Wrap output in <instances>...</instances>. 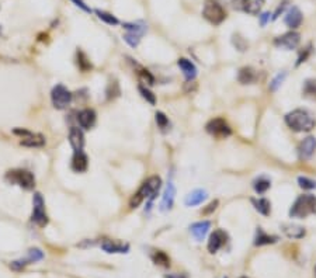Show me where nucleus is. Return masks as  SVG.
I'll return each mask as SVG.
<instances>
[{
    "label": "nucleus",
    "instance_id": "f257e3e1",
    "mask_svg": "<svg viewBox=\"0 0 316 278\" xmlns=\"http://www.w3.org/2000/svg\"><path fill=\"white\" fill-rule=\"evenodd\" d=\"M286 124L295 132H309L316 125L314 117L307 110H301V108H297L287 114Z\"/></svg>",
    "mask_w": 316,
    "mask_h": 278
},
{
    "label": "nucleus",
    "instance_id": "f03ea898",
    "mask_svg": "<svg viewBox=\"0 0 316 278\" xmlns=\"http://www.w3.org/2000/svg\"><path fill=\"white\" fill-rule=\"evenodd\" d=\"M312 214H316V197L312 194H304L298 197L290 210L291 218L302 219Z\"/></svg>",
    "mask_w": 316,
    "mask_h": 278
},
{
    "label": "nucleus",
    "instance_id": "7ed1b4c3",
    "mask_svg": "<svg viewBox=\"0 0 316 278\" xmlns=\"http://www.w3.org/2000/svg\"><path fill=\"white\" fill-rule=\"evenodd\" d=\"M4 179L10 184H14L18 187L24 188V190H32L35 186V177L34 174L24 170V169H14V170H8Z\"/></svg>",
    "mask_w": 316,
    "mask_h": 278
},
{
    "label": "nucleus",
    "instance_id": "20e7f679",
    "mask_svg": "<svg viewBox=\"0 0 316 278\" xmlns=\"http://www.w3.org/2000/svg\"><path fill=\"white\" fill-rule=\"evenodd\" d=\"M203 15L211 24L218 25L226 18L225 8L219 4L217 0H205L203 8Z\"/></svg>",
    "mask_w": 316,
    "mask_h": 278
},
{
    "label": "nucleus",
    "instance_id": "39448f33",
    "mask_svg": "<svg viewBox=\"0 0 316 278\" xmlns=\"http://www.w3.org/2000/svg\"><path fill=\"white\" fill-rule=\"evenodd\" d=\"M31 221L38 226V228H45L49 222L48 215L45 211V201L39 193H35L32 197V215Z\"/></svg>",
    "mask_w": 316,
    "mask_h": 278
},
{
    "label": "nucleus",
    "instance_id": "423d86ee",
    "mask_svg": "<svg viewBox=\"0 0 316 278\" xmlns=\"http://www.w3.org/2000/svg\"><path fill=\"white\" fill-rule=\"evenodd\" d=\"M51 101L56 110H65L72 101V93L63 84H56L51 91Z\"/></svg>",
    "mask_w": 316,
    "mask_h": 278
},
{
    "label": "nucleus",
    "instance_id": "0eeeda50",
    "mask_svg": "<svg viewBox=\"0 0 316 278\" xmlns=\"http://www.w3.org/2000/svg\"><path fill=\"white\" fill-rule=\"evenodd\" d=\"M205 129H207L208 134L215 136V138H221V139L228 138V136H231V134H232V129H231V127L228 125V122L224 118H214V120H211L207 124Z\"/></svg>",
    "mask_w": 316,
    "mask_h": 278
},
{
    "label": "nucleus",
    "instance_id": "6e6552de",
    "mask_svg": "<svg viewBox=\"0 0 316 278\" xmlns=\"http://www.w3.org/2000/svg\"><path fill=\"white\" fill-rule=\"evenodd\" d=\"M160 187H162V179L159 176H152L146 181H143V184L138 190V193L143 197V200L149 198L152 201L155 197L158 196Z\"/></svg>",
    "mask_w": 316,
    "mask_h": 278
},
{
    "label": "nucleus",
    "instance_id": "1a4fd4ad",
    "mask_svg": "<svg viewBox=\"0 0 316 278\" xmlns=\"http://www.w3.org/2000/svg\"><path fill=\"white\" fill-rule=\"evenodd\" d=\"M300 41H301V35L295 31H290V32H286L284 35L276 38L274 45L277 48H283L286 51H293L300 45Z\"/></svg>",
    "mask_w": 316,
    "mask_h": 278
},
{
    "label": "nucleus",
    "instance_id": "9d476101",
    "mask_svg": "<svg viewBox=\"0 0 316 278\" xmlns=\"http://www.w3.org/2000/svg\"><path fill=\"white\" fill-rule=\"evenodd\" d=\"M226 239H228V235H226L222 229H217V231H214L212 235L210 236V241H208V252L210 253H217L219 249L222 248L224 245L226 243Z\"/></svg>",
    "mask_w": 316,
    "mask_h": 278
},
{
    "label": "nucleus",
    "instance_id": "9b49d317",
    "mask_svg": "<svg viewBox=\"0 0 316 278\" xmlns=\"http://www.w3.org/2000/svg\"><path fill=\"white\" fill-rule=\"evenodd\" d=\"M72 170L76 173H84L89 167V158L83 151L75 152L73 158H72V163H70Z\"/></svg>",
    "mask_w": 316,
    "mask_h": 278
},
{
    "label": "nucleus",
    "instance_id": "f8f14e48",
    "mask_svg": "<svg viewBox=\"0 0 316 278\" xmlns=\"http://www.w3.org/2000/svg\"><path fill=\"white\" fill-rule=\"evenodd\" d=\"M101 249L108 255H115V253H128L129 245L122 243L120 241H104L101 243Z\"/></svg>",
    "mask_w": 316,
    "mask_h": 278
},
{
    "label": "nucleus",
    "instance_id": "ddd939ff",
    "mask_svg": "<svg viewBox=\"0 0 316 278\" xmlns=\"http://www.w3.org/2000/svg\"><path fill=\"white\" fill-rule=\"evenodd\" d=\"M96 118H97L96 111L91 110V108H84V110L77 113V122L84 129H90L96 124Z\"/></svg>",
    "mask_w": 316,
    "mask_h": 278
},
{
    "label": "nucleus",
    "instance_id": "4468645a",
    "mask_svg": "<svg viewBox=\"0 0 316 278\" xmlns=\"http://www.w3.org/2000/svg\"><path fill=\"white\" fill-rule=\"evenodd\" d=\"M316 151V138L314 136H308V138H305L304 141L301 142L300 145V148H298V152H300V158L304 159V160H307L309 159Z\"/></svg>",
    "mask_w": 316,
    "mask_h": 278
},
{
    "label": "nucleus",
    "instance_id": "2eb2a0df",
    "mask_svg": "<svg viewBox=\"0 0 316 278\" xmlns=\"http://www.w3.org/2000/svg\"><path fill=\"white\" fill-rule=\"evenodd\" d=\"M69 143L70 146L73 148V151H83V146H84V135H83V131L80 128L72 127L70 131H69Z\"/></svg>",
    "mask_w": 316,
    "mask_h": 278
},
{
    "label": "nucleus",
    "instance_id": "dca6fc26",
    "mask_svg": "<svg viewBox=\"0 0 316 278\" xmlns=\"http://www.w3.org/2000/svg\"><path fill=\"white\" fill-rule=\"evenodd\" d=\"M302 20H304V17H302V13L300 8L297 7V6H294L286 15V20H284V23H286L287 27H290V28H298L300 25L302 24Z\"/></svg>",
    "mask_w": 316,
    "mask_h": 278
},
{
    "label": "nucleus",
    "instance_id": "f3484780",
    "mask_svg": "<svg viewBox=\"0 0 316 278\" xmlns=\"http://www.w3.org/2000/svg\"><path fill=\"white\" fill-rule=\"evenodd\" d=\"M177 65H179V68L181 69L184 77L187 79V82H191V80L196 79L197 68L191 60L186 59V58H180V59L177 60Z\"/></svg>",
    "mask_w": 316,
    "mask_h": 278
},
{
    "label": "nucleus",
    "instance_id": "a211bd4d",
    "mask_svg": "<svg viewBox=\"0 0 316 278\" xmlns=\"http://www.w3.org/2000/svg\"><path fill=\"white\" fill-rule=\"evenodd\" d=\"M174 196H176V187L173 183H169L165 190L163 198H162V203H160V211L166 212V211L172 210L174 204Z\"/></svg>",
    "mask_w": 316,
    "mask_h": 278
},
{
    "label": "nucleus",
    "instance_id": "6ab92c4d",
    "mask_svg": "<svg viewBox=\"0 0 316 278\" xmlns=\"http://www.w3.org/2000/svg\"><path fill=\"white\" fill-rule=\"evenodd\" d=\"M211 228V222L210 221H201V222H196L193 224L190 231L193 233V236L196 238L197 242H201L207 236V233L210 231Z\"/></svg>",
    "mask_w": 316,
    "mask_h": 278
},
{
    "label": "nucleus",
    "instance_id": "aec40b11",
    "mask_svg": "<svg viewBox=\"0 0 316 278\" xmlns=\"http://www.w3.org/2000/svg\"><path fill=\"white\" fill-rule=\"evenodd\" d=\"M266 0H242L241 8L248 14L256 15L263 8Z\"/></svg>",
    "mask_w": 316,
    "mask_h": 278
},
{
    "label": "nucleus",
    "instance_id": "412c9836",
    "mask_svg": "<svg viewBox=\"0 0 316 278\" xmlns=\"http://www.w3.org/2000/svg\"><path fill=\"white\" fill-rule=\"evenodd\" d=\"M21 145L27 148H42L45 145V136L41 134H34L30 132L27 136L21 138Z\"/></svg>",
    "mask_w": 316,
    "mask_h": 278
},
{
    "label": "nucleus",
    "instance_id": "4be33fe9",
    "mask_svg": "<svg viewBox=\"0 0 316 278\" xmlns=\"http://www.w3.org/2000/svg\"><path fill=\"white\" fill-rule=\"evenodd\" d=\"M238 80L241 84H253L257 80V72L250 66H245L239 70Z\"/></svg>",
    "mask_w": 316,
    "mask_h": 278
},
{
    "label": "nucleus",
    "instance_id": "5701e85b",
    "mask_svg": "<svg viewBox=\"0 0 316 278\" xmlns=\"http://www.w3.org/2000/svg\"><path fill=\"white\" fill-rule=\"evenodd\" d=\"M205 198H207V191L205 190H194L186 197L184 203H186L187 207H196V205H200L203 203Z\"/></svg>",
    "mask_w": 316,
    "mask_h": 278
},
{
    "label": "nucleus",
    "instance_id": "b1692460",
    "mask_svg": "<svg viewBox=\"0 0 316 278\" xmlns=\"http://www.w3.org/2000/svg\"><path fill=\"white\" fill-rule=\"evenodd\" d=\"M277 241H279V238H277V236L269 235V233L264 232L262 228H259V231H257V233H256V238H255V246L273 245V243H276Z\"/></svg>",
    "mask_w": 316,
    "mask_h": 278
},
{
    "label": "nucleus",
    "instance_id": "393cba45",
    "mask_svg": "<svg viewBox=\"0 0 316 278\" xmlns=\"http://www.w3.org/2000/svg\"><path fill=\"white\" fill-rule=\"evenodd\" d=\"M252 204L255 207V210L262 214L264 217H269L271 212V203L267 200V198H253L252 200Z\"/></svg>",
    "mask_w": 316,
    "mask_h": 278
},
{
    "label": "nucleus",
    "instance_id": "a878e982",
    "mask_svg": "<svg viewBox=\"0 0 316 278\" xmlns=\"http://www.w3.org/2000/svg\"><path fill=\"white\" fill-rule=\"evenodd\" d=\"M281 228H283V232L286 233L290 239H301L305 236V229L302 226L288 224V225H283Z\"/></svg>",
    "mask_w": 316,
    "mask_h": 278
},
{
    "label": "nucleus",
    "instance_id": "bb28decb",
    "mask_svg": "<svg viewBox=\"0 0 316 278\" xmlns=\"http://www.w3.org/2000/svg\"><path fill=\"white\" fill-rule=\"evenodd\" d=\"M76 63H77V68L80 69L82 72H89L93 69V65H91L90 59L87 58V55L80 51V49H77V52H76Z\"/></svg>",
    "mask_w": 316,
    "mask_h": 278
},
{
    "label": "nucleus",
    "instance_id": "cd10ccee",
    "mask_svg": "<svg viewBox=\"0 0 316 278\" xmlns=\"http://www.w3.org/2000/svg\"><path fill=\"white\" fill-rule=\"evenodd\" d=\"M302 96L305 98L316 100V79L305 80L304 87H302Z\"/></svg>",
    "mask_w": 316,
    "mask_h": 278
},
{
    "label": "nucleus",
    "instance_id": "c85d7f7f",
    "mask_svg": "<svg viewBox=\"0 0 316 278\" xmlns=\"http://www.w3.org/2000/svg\"><path fill=\"white\" fill-rule=\"evenodd\" d=\"M152 262L156 264V266H162V267H169V266H170V259H169V256L166 255L165 252H162V250H156V252L152 255Z\"/></svg>",
    "mask_w": 316,
    "mask_h": 278
},
{
    "label": "nucleus",
    "instance_id": "c756f323",
    "mask_svg": "<svg viewBox=\"0 0 316 278\" xmlns=\"http://www.w3.org/2000/svg\"><path fill=\"white\" fill-rule=\"evenodd\" d=\"M94 13L97 14V17L101 20V21L110 24V25H117V24L120 23V21H118V18H117L115 15L111 14V13H107V11H103V10H96Z\"/></svg>",
    "mask_w": 316,
    "mask_h": 278
},
{
    "label": "nucleus",
    "instance_id": "7c9ffc66",
    "mask_svg": "<svg viewBox=\"0 0 316 278\" xmlns=\"http://www.w3.org/2000/svg\"><path fill=\"white\" fill-rule=\"evenodd\" d=\"M270 187V180H267V179H264V177H260V179H257V180L253 183V188H255V191H256L257 194H264Z\"/></svg>",
    "mask_w": 316,
    "mask_h": 278
},
{
    "label": "nucleus",
    "instance_id": "2f4dec72",
    "mask_svg": "<svg viewBox=\"0 0 316 278\" xmlns=\"http://www.w3.org/2000/svg\"><path fill=\"white\" fill-rule=\"evenodd\" d=\"M122 27L128 31V32H134V34H138L141 37H142L143 32L146 31V25L143 23H124Z\"/></svg>",
    "mask_w": 316,
    "mask_h": 278
},
{
    "label": "nucleus",
    "instance_id": "473e14b6",
    "mask_svg": "<svg viewBox=\"0 0 316 278\" xmlns=\"http://www.w3.org/2000/svg\"><path fill=\"white\" fill-rule=\"evenodd\" d=\"M155 120H156V124H158V128L160 131H163L166 132L169 127H170V122H169V118L166 117L165 113H162V111H158V113L155 114Z\"/></svg>",
    "mask_w": 316,
    "mask_h": 278
},
{
    "label": "nucleus",
    "instance_id": "72a5a7b5",
    "mask_svg": "<svg viewBox=\"0 0 316 278\" xmlns=\"http://www.w3.org/2000/svg\"><path fill=\"white\" fill-rule=\"evenodd\" d=\"M138 79H139V82L146 84V86H152L155 83L153 75H152L149 70H146V69H139L138 70Z\"/></svg>",
    "mask_w": 316,
    "mask_h": 278
},
{
    "label": "nucleus",
    "instance_id": "f704fd0d",
    "mask_svg": "<svg viewBox=\"0 0 316 278\" xmlns=\"http://www.w3.org/2000/svg\"><path fill=\"white\" fill-rule=\"evenodd\" d=\"M44 259V252L41 250V249L38 248H32L28 250V255H27V262L28 264L31 263H35V262H39V260H42Z\"/></svg>",
    "mask_w": 316,
    "mask_h": 278
},
{
    "label": "nucleus",
    "instance_id": "c9c22d12",
    "mask_svg": "<svg viewBox=\"0 0 316 278\" xmlns=\"http://www.w3.org/2000/svg\"><path fill=\"white\" fill-rule=\"evenodd\" d=\"M138 90H139V93H141V96H142V97L145 98L149 104H152V105L156 104V97H155V94H153V93H152L146 86L139 84V86H138Z\"/></svg>",
    "mask_w": 316,
    "mask_h": 278
},
{
    "label": "nucleus",
    "instance_id": "e433bc0d",
    "mask_svg": "<svg viewBox=\"0 0 316 278\" xmlns=\"http://www.w3.org/2000/svg\"><path fill=\"white\" fill-rule=\"evenodd\" d=\"M105 93H107V100H113V98L118 97L121 93L118 83L115 82V80L108 83V87H107V91H105Z\"/></svg>",
    "mask_w": 316,
    "mask_h": 278
},
{
    "label": "nucleus",
    "instance_id": "4c0bfd02",
    "mask_svg": "<svg viewBox=\"0 0 316 278\" xmlns=\"http://www.w3.org/2000/svg\"><path fill=\"white\" fill-rule=\"evenodd\" d=\"M286 77H287V73L286 72H281V73H279V75L276 76L273 80H271L270 83V86H269V89H270L271 91H276L277 89H279L280 86L283 84V82L286 80Z\"/></svg>",
    "mask_w": 316,
    "mask_h": 278
},
{
    "label": "nucleus",
    "instance_id": "58836bf2",
    "mask_svg": "<svg viewBox=\"0 0 316 278\" xmlns=\"http://www.w3.org/2000/svg\"><path fill=\"white\" fill-rule=\"evenodd\" d=\"M124 41L128 44L129 46H132V48H135V46L139 45V41H141V35H138V34H134V32H127L125 35H124Z\"/></svg>",
    "mask_w": 316,
    "mask_h": 278
},
{
    "label": "nucleus",
    "instance_id": "ea45409f",
    "mask_svg": "<svg viewBox=\"0 0 316 278\" xmlns=\"http://www.w3.org/2000/svg\"><path fill=\"white\" fill-rule=\"evenodd\" d=\"M298 184L304 190H314V188H316V181L311 180L308 177H298Z\"/></svg>",
    "mask_w": 316,
    "mask_h": 278
},
{
    "label": "nucleus",
    "instance_id": "a19ab883",
    "mask_svg": "<svg viewBox=\"0 0 316 278\" xmlns=\"http://www.w3.org/2000/svg\"><path fill=\"white\" fill-rule=\"evenodd\" d=\"M234 45L239 49V51H246L248 49V42L243 39L242 37H239V35H234Z\"/></svg>",
    "mask_w": 316,
    "mask_h": 278
},
{
    "label": "nucleus",
    "instance_id": "79ce46f5",
    "mask_svg": "<svg viewBox=\"0 0 316 278\" xmlns=\"http://www.w3.org/2000/svg\"><path fill=\"white\" fill-rule=\"evenodd\" d=\"M142 201H143V197L141 196L139 193H136V194H134L132 198L129 200V207H131V208H138V207L142 204Z\"/></svg>",
    "mask_w": 316,
    "mask_h": 278
},
{
    "label": "nucleus",
    "instance_id": "37998d69",
    "mask_svg": "<svg viewBox=\"0 0 316 278\" xmlns=\"http://www.w3.org/2000/svg\"><path fill=\"white\" fill-rule=\"evenodd\" d=\"M311 45L308 46V48H305L304 51L301 52V55L298 56V60H297V66H300L301 63H304V62H307V59L309 58V55H311Z\"/></svg>",
    "mask_w": 316,
    "mask_h": 278
},
{
    "label": "nucleus",
    "instance_id": "c03bdc74",
    "mask_svg": "<svg viewBox=\"0 0 316 278\" xmlns=\"http://www.w3.org/2000/svg\"><path fill=\"white\" fill-rule=\"evenodd\" d=\"M218 205H219L218 200H214L212 203H210L208 205H207V208H204L203 214L204 215H210V214H212L214 211L218 208Z\"/></svg>",
    "mask_w": 316,
    "mask_h": 278
},
{
    "label": "nucleus",
    "instance_id": "a18cd8bd",
    "mask_svg": "<svg viewBox=\"0 0 316 278\" xmlns=\"http://www.w3.org/2000/svg\"><path fill=\"white\" fill-rule=\"evenodd\" d=\"M72 1L75 3L77 7L82 8L83 11H86V13H91V8L89 7V6H87V4H86V3H84L83 0H72Z\"/></svg>",
    "mask_w": 316,
    "mask_h": 278
},
{
    "label": "nucleus",
    "instance_id": "49530a36",
    "mask_svg": "<svg viewBox=\"0 0 316 278\" xmlns=\"http://www.w3.org/2000/svg\"><path fill=\"white\" fill-rule=\"evenodd\" d=\"M287 3H288V0H284V1H283V3H281V4H280L279 8H277V11H276V13H274V20H276V18H277V17H279L280 13H283V11H284V8L287 7Z\"/></svg>",
    "mask_w": 316,
    "mask_h": 278
},
{
    "label": "nucleus",
    "instance_id": "de8ad7c7",
    "mask_svg": "<svg viewBox=\"0 0 316 278\" xmlns=\"http://www.w3.org/2000/svg\"><path fill=\"white\" fill-rule=\"evenodd\" d=\"M270 13H263V14L260 15V24H262V25H266L267 21L270 20Z\"/></svg>",
    "mask_w": 316,
    "mask_h": 278
},
{
    "label": "nucleus",
    "instance_id": "09e8293b",
    "mask_svg": "<svg viewBox=\"0 0 316 278\" xmlns=\"http://www.w3.org/2000/svg\"><path fill=\"white\" fill-rule=\"evenodd\" d=\"M165 278H188L186 274H177V273H174V274H167L165 276Z\"/></svg>",
    "mask_w": 316,
    "mask_h": 278
},
{
    "label": "nucleus",
    "instance_id": "8fccbe9b",
    "mask_svg": "<svg viewBox=\"0 0 316 278\" xmlns=\"http://www.w3.org/2000/svg\"><path fill=\"white\" fill-rule=\"evenodd\" d=\"M314 273H315V278H316V264H315V269H314Z\"/></svg>",
    "mask_w": 316,
    "mask_h": 278
},
{
    "label": "nucleus",
    "instance_id": "3c124183",
    "mask_svg": "<svg viewBox=\"0 0 316 278\" xmlns=\"http://www.w3.org/2000/svg\"><path fill=\"white\" fill-rule=\"evenodd\" d=\"M0 35H1V28H0Z\"/></svg>",
    "mask_w": 316,
    "mask_h": 278
},
{
    "label": "nucleus",
    "instance_id": "603ef678",
    "mask_svg": "<svg viewBox=\"0 0 316 278\" xmlns=\"http://www.w3.org/2000/svg\"><path fill=\"white\" fill-rule=\"evenodd\" d=\"M241 278H248V277H241Z\"/></svg>",
    "mask_w": 316,
    "mask_h": 278
},
{
    "label": "nucleus",
    "instance_id": "864d4df0",
    "mask_svg": "<svg viewBox=\"0 0 316 278\" xmlns=\"http://www.w3.org/2000/svg\"><path fill=\"white\" fill-rule=\"evenodd\" d=\"M225 278H226V277H225Z\"/></svg>",
    "mask_w": 316,
    "mask_h": 278
}]
</instances>
